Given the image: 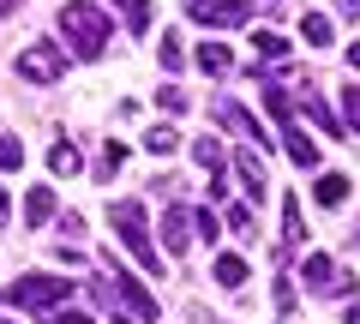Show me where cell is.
I'll use <instances>...</instances> for the list:
<instances>
[{"label": "cell", "instance_id": "9c48e42d", "mask_svg": "<svg viewBox=\"0 0 360 324\" xmlns=\"http://www.w3.org/2000/svg\"><path fill=\"white\" fill-rule=\"evenodd\" d=\"M300 240H307V222H300V198L283 193V240H276V259H295Z\"/></svg>", "mask_w": 360, "mask_h": 324}, {"label": "cell", "instance_id": "ba28073f", "mask_svg": "<svg viewBox=\"0 0 360 324\" xmlns=\"http://www.w3.org/2000/svg\"><path fill=\"white\" fill-rule=\"evenodd\" d=\"M234 174H240L246 198H264V193H270V181H264V162H258V150H252V144H234Z\"/></svg>", "mask_w": 360, "mask_h": 324}, {"label": "cell", "instance_id": "e0dca14e", "mask_svg": "<svg viewBox=\"0 0 360 324\" xmlns=\"http://www.w3.org/2000/svg\"><path fill=\"white\" fill-rule=\"evenodd\" d=\"M252 48H258V60H288V37H276V30H258V37H252Z\"/></svg>", "mask_w": 360, "mask_h": 324}, {"label": "cell", "instance_id": "4fadbf2b", "mask_svg": "<svg viewBox=\"0 0 360 324\" xmlns=\"http://www.w3.org/2000/svg\"><path fill=\"white\" fill-rule=\"evenodd\" d=\"M300 283L324 294V288L336 283V264H330V252H307V264H300Z\"/></svg>", "mask_w": 360, "mask_h": 324}, {"label": "cell", "instance_id": "484cf974", "mask_svg": "<svg viewBox=\"0 0 360 324\" xmlns=\"http://www.w3.org/2000/svg\"><path fill=\"white\" fill-rule=\"evenodd\" d=\"M13 169H25V144H18V138H0V174H13Z\"/></svg>", "mask_w": 360, "mask_h": 324}, {"label": "cell", "instance_id": "d4e9b609", "mask_svg": "<svg viewBox=\"0 0 360 324\" xmlns=\"http://www.w3.org/2000/svg\"><path fill=\"white\" fill-rule=\"evenodd\" d=\"M49 169L54 174H78V150H72V144H54V150H49Z\"/></svg>", "mask_w": 360, "mask_h": 324}, {"label": "cell", "instance_id": "5bb4252c", "mask_svg": "<svg viewBox=\"0 0 360 324\" xmlns=\"http://www.w3.org/2000/svg\"><path fill=\"white\" fill-rule=\"evenodd\" d=\"M312 198H319L324 210L348 205V174H319V186H312Z\"/></svg>", "mask_w": 360, "mask_h": 324}, {"label": "cell", "instance_id": "30bf717a", "mask_svg": "<svg viewBox=\"0 0 360 324\" xmlns=\"http://www.w3.org/2000/svg\"><path fill=\"white\" fill-rule=\"evenodd\" d=\"M186 234H193V216H186L180 205H168V210H162V247H168V252H186V247H193Z\"/></svg>", "mask_w": 360, "mask_h": 324}, {"label": "cell", "instance_id": "603a6c76", "mask_svg": "<svg viewBox=\"0 0 360 324\" xmlns=\"http://www.w3.org/2000/svg\"><path fill=\"white\" fill-rule=\"evenodd\" d=\"M336 96H342V127H348V132L360 138V84H342Z\"/></svg>", "mask_w": 360, "mask_h": 324}, {"label": "cell", "instance_id": "74e56055", "mask_svg": "<svg viewBox=\"0 0 360 324\" xmlns=\"http://www.w3.org/2000/svg\"><path fill=\"white\" fill-rule=\"evenodd\" d=\"M0 324H13V318H0Z\"/></svg>", "mask_w": 360, "mask_h": 324}, {"label": "cell", "instance_id": "d590c367", "mask_svg": "<svg viewBox=\"0 0 360 324\" xmlns=\"http://www.w3.org/2000/svg\"><path fill=\"white\" fill-rule=\"evenodd\" d=\"M342 324H360V300H354V306H348V318Z\"/></svg>", "mask_w": 360, "mask_h": 324}, {"label": "cell", "instance_id": "5b68a950", "mask_svg": "<svg viewBox=\"0 0 360 324\" xmlns=\"http://www.w3.org/2000/svg\"><path fill=\"white\" fill-rule=\"evenodd\" d=\"M18 72H25L30 84H54V78L66 72V54L54 48V42H30V48L18 54Z\"/></svg>", "mask_w": 360, "mask_h": 324}, {"label": "cell", "instance_id": "3957f363", "mask_svg": "<svg viewBox=\"0 0 360 324\" xmlns=\"http://www.w3.org/2000/svg\"><path fill=\"white\" fill-rule=\"evenodd\" d=\"M0 300H13V306H30V312H54V306H66L72 300V283L66 276H18L13 288H0Z\"/></svg>", "mask_w": 360, "mask_h": 324}, {"label": "cell", "instance_id": "ac0fdd59", "mask_svg": "<svg viewBox=\"0 0 360 324\" xmlns=\"http://www.w3.org/2000/svg\"><path fill=\"white\" fill-rule=\"evenodd\" d=\"M198 66H205L210 78H222V72H229V66H234V54L222 48V42H205V48H198Z\"/></svg>", "mask_w": 360, "mask_h": 324}, {"label": "cell", "instance_id": "9a60e30c", "mask_svg": "<svg viewBox=\"0 0 360 324\" xmlns=\"http://www.w3.org/2000/svg\"><path fill=\"white\" fill-rule=\"evenodd\" d=\"M54 210H60V205H54V193H49V186H37V193H25V222H30V228H42V222H49Z\"/></svg>", "mask_w": 360, "mask_h": 324}, {"label": "cell", "instance_id": "d6986e66", "mask_svg": "<svg viewBox=\"0 0 360 324\" xmlns=\"http://www.w3.org/2000/svg\"><path fill=\"white\" fill-rule=\"evenodd\" d=\"M144 150H150V156H174L180 150V132L174 127H150V132H144Z\"/></svg>", "mask_w": 360, "mask_h": 324}, {"label": "cell", "instance_id": "83f0119b", "mask_svg": "<svg viewBox=\"0 0 360 324\" xmlns=\"http://www.w3.org/2000/svg\"><path fill=\"white\" fill-rule=\"evenodd\" d=\"M120 162H127V144H108V150H103V162H96V181H108V174H115Z\"/></svg>", "mask_w": 360, "mask_h": 324}, {"label": "cell", "instance_id": "d6a6232c", "mask_svg": "<svg viewBox=\"0 0 360 324\" xmlns=\"http://www.w3.org/2000/svg\"><path fill=\"white\" fill-rule=\"evenodd\" d=\"M6 216H13V193L0 186V228H6Z\"/></svg>", "mask_w": 360, "mask_h": 324}, {"label": "cell", "instance_id": "4dcf8cb0", "mask_svg": "<svg viewBox=\"0 0 360 324\" xmlns=\"http://www.w3.org/2000/svg\"><path fill=\"white\" fill-rule=\"evenodd\" d=\"M42 324H90V312H72V306H54Z\"/></svg>", "mask_w": 360, "mask_h": 324}, {"label": "cell", "instance_id": "4316f807", "mask_svg": "<svg viewBox=\"0 0 360 324\" xmlns=\"http://www.w3.org/2000/svg\"><path fill=\"white\" fill-rule=\"evenodd\" d=\"M156 103H162V115H186V91H180V84H162Z\"/></svg>", "mask_w": 360, "mask_h": 324}, {"label": "cell", "instance_id": "f1b7e54d", "mask_svg": "<svg viewBox=\"0 0 360 324\" xmlns=\"http://www.w3.org/2000/svg\"><path fill=\"white\" fill-rule=\"evenodd\" d=\"M193 234H198V240H217V234H222V222L210 216V210H193Z\"/></svg>", "mask_w": 360, "mask_h": 324}, {"label": "cell", "instance_id": "7c38bea8", "mask_svg": "<svg viewBox=\"0 0 360 324\" xmlns=\"http://www.w3.org/2000/svg\"><path fill=\"white\" fill-rule=\"evenodd\" d=\"M115 288H120V294H127V306L139 312L144 324H156V300H150V294H144V288H139V276H127V271H115Z\"/></svg>", "mask_w": 360, "mask_h": 324}, {"label": "cell", "instance_id": "44dd1931", "mask_svg": "<svg viewBox=\"0 0 360 324\" xmlns=\"http://www.w3.org/2000/svg\"><path fill=\"white\" fill-rule=\"evenodd\" d=\"M300 37H307L312 48H330V18H324V13H307V18H300Z\"/></svg>", "mask_w": 360, "mask_h": 324}, {"label": "cell", "instance_id": "836d02e7", "mask_svg": "<svg viewBox=\"0 0 360 324\" xmlns=\"http://www.w3.org/2000/svg\"><path fill=\"white\" fill-rule=\"evenodd\" d=\"M336 13H342V18H360V0H336Z\"/></svg>", "mask_w": 360, "mask_h": 324}, {"label": "cell", "instance_id": "1f68e13d", "mask_svg": "<svg viewBox=\"0 0 360 324\" xmlns=\"http://www.w3.org/2000/svg\"><path fill=\"white\" fill-rule=\"evenodd\" d=\"M276 306H283V318H288V306H295V283H288V276H276Z\"/></svg>", "mask_w": 360, "mask_h": 324}, {"label": "cell", "instance_id": "7402d4cb", "mask_svg": "<svg viewBox=\"0 0 360 324\" xmlns=\"http://www.w3.org/2000/svg\"><path fill=\"white\" fill-rule=\"evenodd\" d=\"M193 156H198V169H210V174H222V162H229V156H222V138H198Z\"/></svg>", "mask_w": 360, "mask_h": 324}, {"label": "cell", "instance_id": "ffe728a7", "mask_svg": "<svg viewBox=\"0 0 360 324\" xmlns=\"http://www.w3.org/2000/svg\"><path fill=\"white\" fill-rule=\"evenodd\" d=\"M115 6H120V18L132 25V37H144V30H150V0H115Z\"/></svg>", "mask_w": 360, "mask_h": 324}, {"label": "cell", "instance_id": "e575fe53", "mask_svg": "<svg viewBox=\"0 0 360 324\" xmlns=\"http://www.w3.org/2000/svg\"><path fill=\"white\" fill-rule=\"evenodd\" d=\"M348 66H354V72H360V42H348Z\"/></svg>", "mask_w": 360, "mask_h": 324}, {"label": "cell", "instance_id": "8992f818", "mask_svg": "<svg viewBox=\"0 0 360 324\" xmlns=\"http://www.w3.org/2000/svg\"><path fill=\"white\" fill-rule=\"evenodd\" d=\"M217 120H222V127H229L240 144H252V150H264V144H270V138H264V127H258V120L246 115L240 103H217Z\"/></svg>", "mask_w": 360, "mask_h": 324}, {"label": "cell", "instance_id": "277c9868", "mask_svg": "<svg viewBox=\"0 0 360 324\" xmlns=\"http://www.w3.org/2000/svg\"><path fill=\"white\" fill-rule=\"evenodd\" d=\"M186 18H193V25H210V30H240L246 18H252V6H246V0H186Z\"/></svg>", "mask_w": 360, "mask_h": 324}, {"label": "cell", "instance_id": "2e32d148", "mask_svg": "<svg viewBox=\"0 0 360 324\" xmlns=\"http://www.w3.org/2000/svg\"><path fill=\"white\" fill-rule=\"evenodd\" d=\"M246 276H252V271H246L240 252H222V259H217V283L222 288H246Z\"/></svg>", "mask_w": 360, "mask_h": 324}, {"label": "cell", "instance_id": "6da1fadb", "mask_svg": "<svg viewBox=\"0 0 360 324\" xmlns=\"http://www.w3.org/2000/svg\"><path fill=\"white\" fill-rule=\"evenodd\" d=\"M108 222H115L120 247L139 259V271H144V276H162V252L150 247V222H144V205H132V198H115V205H108Z\"/></svg>", "mask_w": 360, "mask_h": 324}, {"label": "cell", "instance_id": "8fae6325", "mask_svg": "<svg viewBox=\"0 0 360 324\" xmlns=\"http://www.w3.org/2000/svg\"><path fill=\"white\" fill-rule=\"evenodd\" d=\"M283 150H288V162H300V169H312V162H319V144H312L295 120H283Z\"/></svg>", "mask_w": 360, "mask_h": 324}, {"label": "cell", "instance_id": "52a82bcc", "mask_svg": "<svg viewBox=\"0 0 360 324\" xmlns=\"http://www.w3.org/2000/svg\"><path fill=\"white\" fill-rule=\"evenodd\" d=\"M295 115H307V120H312L319 132H330V144H336V138H348L342 115H336V108L324 103V96H295Z\"/></svg>", "mask_w": 360, "mask_h": 324}, {"label": "cell", "instance_id": "f546056e", "mask_svg": "<svg viewBox=\"0 0 360 324\" xmlns=\"http://www.w3.org/2000/svg\"><path fill=\"white\" fill-rule=\"evenodd\" d=\"M229 228H234V234H252V210H246V205H229Z\"/></svg>", "mask_w": 360, "mask_h": 324}, {"label": "cell", "instance_id": "7a4b0ae2", "mask_svg": "<svg viewBox=\"0 0 360 324\" xmlns=\"http://www.w3.org/2000/svg\"><path fill=\"white\" fill-rule=\"evenodd\" d=\"M60 30H66V42H72V54H84V60H96V54L108 48V18L96 13V6H84V0H66L60 6Z\"/></svg>", "mask_w": 360, "mask_h": 324}, {"label": "cell", "instance_id": "cb8c5ba5", "mask_svg": "<svg viewBox=\"0 0 360 324\" xmlns=\"http://www.w3.org/2000/svg\"><path fill=\"white\" fill-rule=\"evenodd\" d=\"M162 66H168V72L186 66V42H180V30H162Z\"/></svg>", "mask_w": 360, "mask_h": 324}, {"label": "cell", "instance_id": "8d00e7d4", "mask_svg": "<svg viewBox=\"0 0 360 324\" xmlns=\"http://www.w3.org/2000/svg\"><path fill=\"white\" fill-rule=\"evenodd\" d=\"M270 6H283V0H270Z\"/></svg>", "mask_w": 360, "mask_h": 324}]
</instances>
